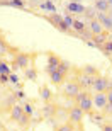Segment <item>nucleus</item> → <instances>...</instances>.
I'll return each mask as SVG.
<instances>
[{
  "mask_svg": "<svg viewBox=\"0 0 112 131\" xmlns=\"http://www.w3.org/2000/svg\"><path fill=\"white\" fill-rule=\"evenodd\" d=\"M100 112H102V116H105V117L110 116V114H112V102H109V101H107V104L104 106V109H102Z\"/></svg>",
  "mask_w": 112,
  "mask_h": 131,
  "instance_id": "obj_30",
  "label": "nucleus"
},
{
  "mask_svg": "<svg viewBox=\"0 0 112 131\" xmlns=\"http://www.w3.org/2000/svg\"><path fill=\"white\" fill-rule=\"evenodd\" d=\"M59 73H63V75H68L70 70H71V63L70 61H66V60H61V63H59V67L56 68Z\"/></svg>",
  "mask_w": 112,
  "mask_h": 131,
  "instance_id": "obj_24",
  "label": "nucleus"
},
{
  "mask_svg": "<svg viewBox=\"0 0 112 131\" xmlns=\"http://www.w3.org/2000/svg\"><path fill=\"white\" fill-rule=\"evenodd\" d=\"M65 10H66L68 14L78 15V14H83V12H85V5L83 4H77V2H71V0H70L68 4L65 5Z\"/></svg>",
  "mask_w": 112,
  "mask_h": 131,
  "instance_id": "obj_10",
  "label": "nucleus"
},
{
  "mask_svg": "<svg viewBox=\"0 0 112 131\" xmlns=\"http://www.w3.org/2000/svg\"><path fill=\"white\" fill-rule=\"evenodd\" d=\"M78 70L82 73H85V75H88V77H98V75H100L98 67H93V65H83V67H80Z\"/></svg>",
  "mask_w": 112,
  "mask_h": 131,
  "instance_id": "obj_15",
  "label": "nucleus"
},
{
  "mask_svg": "<svg viewBox=\"0 0 112 131\" xmlns=\"http://www.w3.org/2000/svg\"><path fill=\"white\" fill-rule=\"evenodd\" d=\"M15 124H17V126H19L22 131H26L27 128H29V124H31V117L26 116V114H22V116H20V119L15 123Z\"/></svg>",
  "mask_w": 112,
  "mask_h": 131,
  "instance_id": "obj_23",
  "label": "nucleus"
},
{
  "mask_svg": "<svg viewBox=\"0 0 112 131\" xmlns=\"http://www.w3.org/2000/svg\"><path fill=\"white\" fill-rule=\"evenodd\" d=\"M22 111H24L26 116L32 117V114H34V106H32V102H26L24 106H22Z\"/></svg>",
  "mask_w": 112,
  "mask_h": 131,
  "instance_id": "obj_28",
  "label": "nucleus"
},
{
  "mask_svg": "<svg viewBox=\"0 0 112 131\" xmlns=\"http://www.w3.org/2000/svg\"><path fill=\"white\" fill-rule=\"evenodd\" d=\"M75 104L82 109L85 114H90L93 111V102H92V92L90 90H80L78 95L75 97Z\"/></svg>",
  "mask_w": 112,
  "mask_h": 131,
  "instance_id": "obj_2",
  "label": "nucleus"
},
{
  "mask_svg": "<svg viewBox=\"0 0 112 131\" xmlns=\"http://www.w3.org/2000/svg\"><path fill=\"white\" fill-rule=\"evenodd\" d=\"M39 97L43 99V102H53V92L49 90L48 85H43V87H39Z\"/></svg>",
  "mask_w": 112,
  "mask_h": 131,
  "instance_id": "obj_17",
  "label": "nucleus"
},
{
  "mask_svg": "<svg viewBox=\"0 0 112 131\" xmlns=\"http://www.w3.org/2000/svg\"><path fill=\"white\" fill-rule=\"evenodd\" d=\"M54 131H77V126L71 124L70 121H66V123H63V124H59L58 128H54Z\"/></svg>",
  "mask_w": 112,
  "mask_h": 131,
  "instance_id": "obj_27",
  "label": "nucleus"
},
{
  "mask_svg": "<svg viewBox=\"0 0 112 131\" xmlns=\"http://www.w3.org/2000/svg\"><path fill=\"white\" fill-rule=\"evenodd\" d=\"M85 116H87V114H85L77 104L68 109V121L71 123V124H75L77 128H80V129H82V123H83V117Z\"/></svg>",
  "mask_w": 112,
  "mask_h": 131,
  "instance_id": "obj_4",
  "label": "nucleus"
},
{
  "mask_svg": "<svg viewBox=\"0 0 112 131\" xmlns=\"http://www.w3.org/2000/svg\"><path fill=\"white\" fill-rule=\"evenodd\" d=\"M71 2H77V4H82V0H71Z\"/></svg>",
  "mask_w": 112,
  "mask_h": 131,
  "instance_id": "obj_38",
  "label": "nucleus"
},
{
  "mask_svg": "<svg viewBox=\"0 0 112 131\" xmlns=\"http://www.w3.org/2000/svg\"><path fill=\"white\" fill-rule=\"evenodd\" d=\"M56 109H58V106H54L53 102H46L43 107V116L48 117V119H51V117L56 114Z\"/></svg>",
  "mask_w": 112,
  "mask_h": 131,
  "instance_id": "obj_18",
  "label": "nucleus"
},
{
  "mask_svg": "<svg viewBox=\"0 0 112 131\" xmlns=\"http://www.w3.org/2000/svg\"><path fill=\"white\" fill-rule=\"evenodd\" d=\"M24 77L27 78V80H31V82H36V80H38V70H36V67L26 68L24 70Z\"/></svg>",
  "mask_w": 112,
  "mask_h": 131,
  "instance_id": "obj_22",
  "label": "nucleus"
},
{
  "mask_svg": "<svg viewBox=\"0 0 112 131\" xmlns=\"http://www.w3.org/2000/svg\"><path fill=\"white\" fill-rule=\"evenodd\" d=\"M92 102H93V109L102 111L104 106L107 104V94L105 92H93L92 94Z\"/></svg>",
  "mask_w": 112,
  "mask_h": 131,
  "instance_id": "obj_8",
  "label": "nucleus"
},
{
  "mask_svg": "<svg viewBox=\"0 0 112 131\" xmlns=\"http://www.w3.org/2000/svg\"><path fill=\"white\" fill-rule=\"evenodd\" d=\"M105 94H107V101H109V102H112V89H109Z\"/></svg>",
  "mask_w": 112,
  "mask_h": 131,
  "instance_id": "obj_35",
  "label": "nucleus"
},
{
  "mask_svg": "<svg viewBox=\"0 0 112 131\" xmlns=\"http://www.w3.org/2000/svg\"><path fill=\"white\" fill-rule=\"evenodd\" d=\"M93 78H95V77H88V75L82 73L80 70H77V72H75V80L78 82V85H80V89H82V90H90V89H92Z\"/></svg>",
  "mask_w": 112,
  "mask_h": 131,
  "instance_id": "obj_6",
  "label": "nucleus"
},
{
  "mask_svg": "<svg viewBox=\"0 0 112 131\" xmlns=\"http://www.w3.org/2000/svg\"><path fill=\"white\" fill-rule=\"evenodd\" d=\"M7 83H9V75L0 73V85H7Z\"/></svg>",
  "mask_w": 112,
  "mask_h": 131,
  "instance_id": "obj_33",
  "label": "nucleus"
},
{
  "mask_svg": "<svg viewBox=\"0 0 112 131\" xmlns=\"http://www.w3.org/2000/svg\"><path fill=\"white\" fill-rule=\"evenodd\" d=\"M100 131H112V124H110V123H104V124H102V126H100Z\"/></svg>",
  "mask_w": 112,
  "mask_h": 131,
  "instance_id": "obj_34",
  "label": "nucleus"
},
{
  "mask_svg": "<svg viewBox=\"0 0 112 131\" xmlns=\"http://www.w3.org/2000/svg\"><path fill=\"white\" fill-rule=\"evenodd\" d=\"M107 83H109V77L98 75V77L93 78V83H92L90 90H93V92H107Z\"/></svg>",
  "mask_w": 112,
  "mask_h": 131,
  "instance_id": "obj_7",
  "label": "nucleus"
},
{
  "mask_svg": "<svg viewBox=\"0 0 112 131\" xmlns=\"http://www.w3.org/2000/svg\"><path fill=\"white\" fill-rule=\"evenodd\" d=\"M38 2H43V0H38Z\"/></svg>",
  "mask_w": 112,
  "mask_h": 131,
  "instance_id": "obj_41",
  "label": "nucleus"
},
{
  "mask_svg": "<svg viewBox=\"0 0 112 131\" xmlns=\"http://www.w3.org/2000/svg\"><path fill=\"white\" fill-rule=\"evenodd\" d=\"M109 123H110V124H112V114H110V116H109Z\"/></svg>",
  "mask_w": 112,
  "mask_h": 131,
  "instance_id": "obj_37",
  "label": "nucleus"
},
{
  "mask_svg": "<svg viewBox=\"0 0 112 131\" xmlns=\"http://www.w3.org/2000/svg\"><path fill=\"white\" fill-rule=\"evenodd\" d=\"M22 114H24L22 106H20V104H15V106H12V109L9 111V119H10V121H14V123H17Z\"/></svg>",
  "mask_w": 112,
  "mask_h": 131,
  "instance_id": "obj_11",
  "label": "nucleus"
},
{
  "mask_svg": "<svg viewBox=\"0 0 112 131\" xmlns=\"http://www.w3.org/2000/svg\"><path fill=\"white\" fill-rule=\"evenodd\" d=\"M82 89H80V85H78V82L77 80H68V82L63 85V97L65 99H71V101H75V97L78 95V92H80Z\"/></svg>",
  "mask_w": 112,
  "mask_h": 131,
  "instance_id": "obj_5",
  "label": "nucleus"
},
{
  "mask_svg": "<svg viewBox=\"0 0 112 131\" xmlns=\"http://www.w3.org/2000/svg\"><path fill=\"white\" fill-rule=\"evenodd\" d=\"M83 15H85V22H90L92 19H95L97 17V10L93 9V7H85V12H83Z\"/></svg>",
  "mask_w": 112,
  "mask_h": 131,
  "instance_id": "obj_25",
  "label": "nucleus"
},
{
  "mask_svg": "<svg viewBox=\"0 0 112 131\" xmlns=\"http://www.w3.org/2000/svg\"><path fill=\"white\" fill-rule=\"evenodd\" d=\"M93 9L97 10V12H105V14H109L110 5H109L107 0H93Z\"/></svg>",
  "mask_w": 112,
  "mask_h": 131,
  "instance_id": "obj_20",
  "label": "nucleus"
},
{
  "mask_svg": "<svg viewBox=\"0 0 112 131\" xmlns=\"http://www.w3.org/2000/svg\"><path fill=\"white\" fill-rule=\"evenodd\" d=\"M61 60L63 58H59L56 53H48V67H46V73H53L56 68L59 67V63H61Z\"/></svg>",
  "mask_w": 112,
  "mask_h": 131,
  "instance_id": "obj_9",
  "label": "nucleus"
},
{
  "mask_svg": "<svg viewBox=\"0 0 112 131\" xmlns=\"http://www.w3.org/2000/svg\"><path fill=\"white\" fill-rule=\"evenodd\" d=\"M87 27H88V31L92 32V36H95V34H102V32H104L102 24H100L97 19H92L90 22H87Z\"/></svg>",
  "mask_w": 112,
  "mask_h": 131,
  "instance_id": "obj_14",
  "label": "nucleus"
},
{
  "mask_svg": "<svg viewBox=\"0 0 112 131\" xmlns=\"http://www.w3.org/2000/svg\"><path fill=\"white\" fill-rule=\"evenodd\" d=\"M12 51V46L9 44V41L5 39L4 32H0V58H4L5 54H9Z\"/></svg>",
  "mask_w": 112,
  "mask_h": 131,
  "instance_id": "obj_13",
  "label": "nucleus"
},
{
  "mask_svg": "<svg viewBox=\"0 0 112 131\" xmlns=\"http://www.w3.org/2000/svg\"><path fill=\"white\" fill-rule=\"evenodd\" d=\"M100 49H102V53L105 54V56H112V39H107V41L100 46Z\"/></svg>",
  "mask_w": 112,
  "mask_h": 131,
  "instance_id": "obj_26",
  "label": "nucleus"
},
{
  "mask_svg": "<svg viewBox=\"0 0 112 131\" xmlns=\"http://www.w3.org/2000/svg\"><path fill=\"white\" fill-rule=\"evenodd\" d=\"M41 17H43V19H46V20L49 22V24L53 26V27H56V29H58L59 32H63V34H70V32H71V27H68V26L65 24L63 15H59L58 12H51V14H43Z\"/></svg>",
  "mask_w": 112,
  "mask_h": 131,
  "instance_id": "obj_3",
  "label": "nucleus"
},
{
  "mask_svg": "<svg viewBox=\"0 0 112 131\" xmlns=\"http://www.w3.org/2000/svg\"><path fill=\"white\" fill-rule=\"evenodd\" d=\"M85 29H87V22H85V20H80V19H75L73 20L71 31L75 32V36H77V38H80V34H82Z\"/></svg>",
  "mask_w": 112,
  "mask_h": 131,
  "instance_id": "obj_16",
  "label": "nucleus"
},
{
  "mask_svg": "<svg viewBox=\"0 0 112 131\" xmlns=\"http://www.w3.org/2000/svg\"><path fill=\"white\" fill-rule=\"evenodd\" d=\"M49 80H51V83H53V85L59 87V85H63V83H65V80H66V75L59 73L58 70H54L53 73H49Z\"/></svg>",
  "mask_w": 112,
  "mask_h": 131,
  "instance_id": "obj_12",
  "label": "nucleus"
},
{
  "mask_svg": "<svg viewBox=\"0 0 112 131\" xmlns=\"http://www.w3.org/2000/svg\"><path fill=\"white\" fill-rule=\"evenodd\" d=\"M9 82H12V83H15V85H19V77H17V75H15V73H10L9 75Z\"/></svg>",
  "mask_w": 112,
  "mask_h": 131,
  "instance_id": "obj_32",
  "label": "nucleus"
},
{
  "mask_svg": "<svg viewBox=\"0 0 112 131\" xmlns=\"http://www.w3.org/2000/svg\"><path fill=\"white\" fill-rule=\"evenodd\" d=\"M0 32H2V31H0Z\"/></svg>",
  "mask_w": 112,
  "mask_h": 131,
  "instance_id": "obj_42",
  "label": "nucleus"
},
{
  "mask_svg": "<svg viewBox=\"0 0 112 131\" xmlns=\"http://www.w3.org/2000/svg\"><path fill=\"white\" fill-rule=\"evenodd\" d=\"M4 95H5V94H2V89H0V101L4 99Z\"/></svg>",
  "mask_w": 112,
  "mask_h": 131,
  "instance_id": "obj_36",
  "label": "nucleus"
},
{
  "mask_svg": "<svg viewBox=\"0 0 112 131\" xmlns=\"http://www.w3.org/2000/svg\"><path fill=\"white\" fill-rule=\"evenodd\" d=\"M109 12H110V14H109V17H110V19H112V9H110V10H109Z\"/></svg>",
  "mask_w": 112,
  "mask_h": 131,
  "instance_id": "obj_40",
  "label": "nucleus"
},
{
  "mask_svg": "<svg viewBox=\"0 0 112 131\" xmlns=\"http://www.w3.org/2000/svg\"><path fill=\"white\" fill-rule=\"evenodd\" d=\"M39 9L43 10V12H56V7L53 5V2L51 0H43V2H39V5H38Z\"/></svg>",
  "mask_w": 112,
  "mask_h": 131,
  "instance_id": "obj_21",
  "label": "nucleus"
},
{
  "mask_svg": "<svg viewBox=\"0 0 112 131\" xmlns=\"http://www.w3.org/2000/svg\"><path fill=\"white\" fill-rule=\"evenodd\" d=\"M38 58V53H27V51H17L14 54V60L10 63L12 70H26L34 67V61Z\"/></svg>",
  "mask_w": 112,
  "mask_h": 131,
  "instance_id": "obj_1",
  "label": "nucleus"
},
{
  "mask_svg": "<svg viewBox=\"0 0 112 131\" xmlns=\"http://www.w3.org/2000/svg\"><path fill=\"white\" fill-rule=\"evenodd\" d=\"M107 39H110V38H109V32H107V31H104L102 34H95V36H92V43L95 44V48H100Z\"/></svg>",
  "mask_w": 112,
  "mask_h": 131,
  "instance_id": "obj_19",
  "label": "nucleus"
},
{
  "mask_svg": "<svg viewBox=\"0 0 112 131\" xmlns=\"http://www.w3.org/2000/svg\"><path fill=\"white\" fill-rule=\"evenodd\" d=\"M0 73H4V75H10V73H12L10 65L7 63V61H4V60H0Z\"/></svg>",
  "mask_w": 112,
  "mask_h": 131,
  "instance_id": "obj_29",
  "label": "nucleus"
},
{
  "mask_svg": "<svg viewBox=\"0 0 112 131\" xmlns=\"http://www.w3.org/2000/svg\"><path fill=\"white\" fill-rule=\"evenodd\" d=\"M63 20H65V24L68 26V27H71V26H73V15L71 14H66V15H63Z\"/></svg>",
  "mask_w": 112,
  "mask_h": 131,
  "instance_id": "obj_31",
  "label": "nucleus"
},
{
  "mask_svg": "<svg viewBox=\"0 0 112 131\" xmlns=\"http://www.w3.org/2000/svg\"><path fill=\"white\" fill-rule=\"evenodd\" d=\"M107 2H109V5H110V9H112V0H107Z\"/></svg>",
  "mask_w": 112,
  "mask_h": 131,
  "instance_id": "obj_39",
  "label": "nucleus"
}]
</instances>
